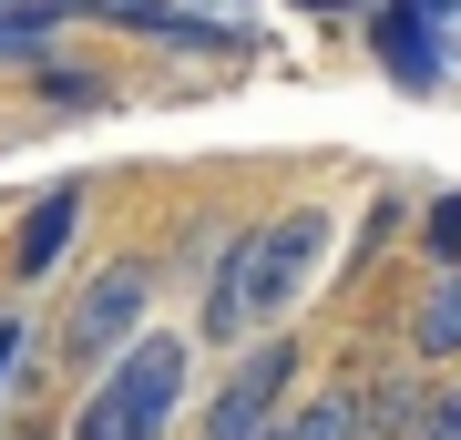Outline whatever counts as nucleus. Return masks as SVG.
Listing matches in <instances>:
<instances>
[{"instance_id": "nucleus-1", "label": "nucleus", "mask_w": 461, "mask_h": 440, "mask_svg": "<svg viewBox=\"0 0 461 440\" xmlns=\"http://www.w3.org/2000/svg\"><path fill=\"white\" fill-rule=\"evenodd\" d=\"M329 246H339V215L329 205H287V215H257L215 246V277H205V348H247L267 328H287L308 308V287L329 277Z\"/></svg>"}, {"instance_id": "nucleus-2", "label": "nucleus", "mask_w": 461, "mask_h": 440, "mask_svg": "<svg viewBox=\"0 0 461 440\" xmlns=\"http://www.w3.org/2000/svg\"><path fill=\"white\" fill-rule=\"evenodd\" d=\"M185 390H195V338L175 328H133L113 359L93 369L83 409H72V440H165Z\"/></svg>"}, {"instance_id": "nucleus-3", "label": "nucleus", "mask_w": 461, "mask_h": 440, "mask_svg": "<svg viewBox=\"0 0 461 440\" xmlns=\"http://www.w3.org/2000/svg\"><path fill=\"white\" fill-rule=\"evenodd\" d=\"M308 379V348H297V328H267V338H247L236 348V369L215 379V400H205V430L195 440H247V430H267L287 409V390Z\"/></svg>"}, {"instance_id": "nucleus-4", "label": "nucleus", "mask_w": 461, "mask_h": 440, "mask_svg": "<svg viewBox=\"0 0 461 440\" xmlns=\"http://www.w3.org/2000/svg\"><path fill=\"white\" fill-rule=\"evenodd\" d=\"M133 328H154V277H144L133 256H113V266H103V277H93L83 297H72L62 348H72L83 369H103V359H113V348L133 338Z\"/></svg>"}, {"instance_id": "nucleus-5", "label": "nucleus", "mask_w": 461, "mask_h": 440, "mask_svg": "<svg viewBox=\"0 0 461 440\" xmlns=\"http://www.w3.org/2000/svg\"><path fill=\"white\" fill-rule=\"evenodd\" d=\"M369 51H379V72H390L411 103H430V93L451 82V62H441V31H430V21H411L400 0H379V11H369Z\"/></svg>"}, {"instance_id": "nucleus-6", "label": "nucleus", "mask_w": 461, "mask_h": 440, "mask_svg": "<svg viewBox=\"0 0 461 440\" xmlns=\"http://www.w3.org/2000/svg\"><path fill=\"white\" fill-rule=\"evenodd\" d=\"M72 226H83V184H51V195H41L32 215H21V246H11V266H21V277H41V266L72 246Z\"/></svg>"}, {"instance_id": "nucleus-7", "label": "nucleus", "mask_w": 461, "mask_h": 440, "mask_svg": "<svg viewBox=\"0 0 461 440\" xmlns=\"http://www.w3.org/2000/svg\"><path fill=\"white\" fill-rule=\"evenodd\" d=\"M277 440H369L359 430V379H329V390H308L297 409H277Z\"/></svg>"}, {"instance_id": "nucleus-8", "label": "nucleus", "mask_w": 461, "mask_h": 440, "mask_svg": "<svg viewBox=\"0 0 461 440\" xmlns=\"http://www.w3.org/2000/svg\"><path fill=\"white\" fill-rule=\"evenodd\" d=\"M411 348H420L430 369H451V359H461V277H451V266H441V277L420 287V318H411Z\"/></svg>"}, {"instance_id": "nucleus-9", "label": "nucleus", "mask_w": 461, "mask_h": 440, "mask_svg": "<svg viewBox=\"0 0 461 440\" xmlns=\"http://www.w3.org/2000/svg\"><path fill=\"white\" fill-rule=\"evenodd\" d=\"M420 256H430V277L461 266V195H430L420 205Z\"/></svg>"}, {"instance_id": "nucleus-10", "label": "nucleus", "mask_w": 461, "mask_h": 440, "mask_svg": "<svg viewBox=\"0 0 461 440\" xmlns=\"http://www.w3.org/2000/svg\"><path fill=\"white\" fill-rule=\"evenodd\" d=\"M400 440H461V390H451V379H430V390H420V409L400 420Z\"/></svg>"}, {"instance_id": "nucleus-11", "label": "nucleus", "mask_w": 461, "mask_h": 440, "mask_svg": "<svg viewBox=\"0 0 461 440\" xmlns=\"http://www.w3.org/2000/svg\"><path fill=\"white\" fill-rule=\"evenodd\" d=\"M51 11H62V21H133V31H154L175 0H51Z\"/></svg>"}, {"instance_id": "nucleus-12", "label": "nucleus", "mask_w": 461, "mask_h": 440, "mask_svg": "<svg viewBox=\"0 0 461 440\" xmlns=\"http://www.w3.org/2000/svg\"><path fill=\"white\" fill-rule=\"evenodd\" d=\"M32 93H41V103H103V93H93V82H72V72H51V62L32 72Z\"/></svg>"}, {"instance_id": "nucleus-13", "label": "nucleus", "mask_w": 461, "mask_h": 440, "mask_svg": "<svg viewBox=\"0 0 461 440\" xmlns=\"http://www.w3.org/2000/svg\"><path fill=\"white\" fill-rule=\"evenodd\" d=\"M21 348H32V328H21V318H0V390H11V369H21Z\"/></svg>"}, {"instance_id": "nucleus-14", "label": "nucleus", "mask_w": 461, "mask_h": 440, "mask_svg": "<svg viewBox=\"0 0 461 440\" xmlns=\"http://www.w3.org/2000/svg\"><path fill=\"white\" fill-rule=\"evenodd\" d=\"M400 11H411V21H430V31H451V21H461V0H400Z\"/></svg>"}, {"instance_id": "nucleus-15", "label": "nucleus", "mask_w": 461, "mask_h": 440, "mask_svg": "<svg viewBox=\"0 0 461 440\" xmlns=\"http://www.w3.org/2000/svg\"><path fill=\"white\" fill-rule=\"evenodd\" d=\"M297 11H359V0H297Z\"/></svg>"}]
</instances>
